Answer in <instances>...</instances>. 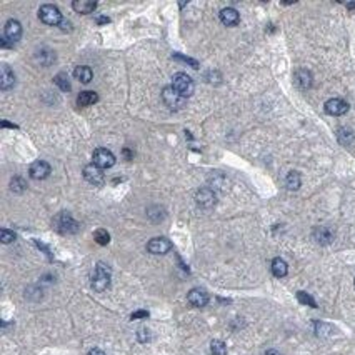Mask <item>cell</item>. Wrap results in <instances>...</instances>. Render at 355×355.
<instances>
[{"instance_id":"6da1fadb","label":"cell","mask_w":355,"mask_h":355,"mask_svg":"<svg viewBox=\"0 0 355 355\" xmlns=\"http://www.w3.org/2000/svg\"><path fill=\"white\" fill-rule=\"evenodd\" d=\"M54 227H55V230L60 234H75V232H79V229H80V225L72 218V215L65 214V212L59 214L57 217L54 218Z\"/></svg>"},{"instance_id":"7a4b0ae2","label":"cell","mask_w":355,"mask_h":355,"mask_svg":"<svg viewBox=\"0 0 355 355\" xmlns=\"http://www.w3.org/2000/svg\"><path fill=\"white\" fill-rule=\"evenodd\" d=\"M172 80H174L172 87L178 92V94L182 95L183 99L190 97V95L194 94V90H195L194 80H192V79H190L187 74H182V72H178V74H175V75H174Z\"/></svg>"},{"instance_id":"3957f363","label":"cell","mask_w":355,"mask_h":355,"mask_svg":"<svg viewBox=\"0 0 355 355\" xmlns=\"http://www.w3.org/2000/svg\"><path fill=\"white\" fill-rule=\"evenodd\" d=\"M109 284H110L109 267H105L103 264H99L94 272V277H92V287H94L97 292H103V290L109 287Z\"/></svg>"},{"instance_id":"277c9868","label":"cell","mask_w":355,"mask_h":355,"mask_svg":"<svg viewBox=\"0 0 355 355\" xmlns=\"http://www.w3.org/2000/svg\"><path fill=\"white\" fill-rule=\"evenodd\" d=\"M162 99H163V102H165V105L172 110H180L182 107L185 105V99H183L174 87H165V89L162 90Z\"/></svg>"},{"instance_id":"5b68a950","label":"cell","mask_w":355,"mask_h":355,"mask_svg":"<svg viewBox=\"0 0 355 355\" xmlns=\"http://www.w3.org/2000/svg\"><path fill=\"white\" fill-rule=\"evenodd\" d=\"M39 17L47 25H60L62 22V14L55 5H42L39 9Z\"/></svg>"},{"instance_id":"8992f818","label":"cell","mask_w":355,"mask_h":355,"mask_svg":"<svg viewBox=\"0 0 355 355\" xmlns=\"http://www.w3.org/2000/svg\"><path fill=\"white\" fill-rule=\"evenodd\" d=\"M83 177H85V180L92 183V185H102L103 180H105V175H103L102 169L95 165V163L85 165V169H83Z\"/></svg>"},{"instance_id":"52a82bcc","label":"cell","mask_w":355,"mask_h":355,"mask_svg":"<svg viewBox=\"0 0 355 355\" xmlns=\"http://www.w3.org/2000/svg\"><path fill=\"white\" fill-rule=\"evenodd\" d=\"M94 163L100 169H110L115 163V157L110 150L107 149H97L94 152Z\"/></svg>"},{"instance_id":"ba28073f","label":"cell","mask_w":355,"mask_h":355,"mask_svg":"<svg viewBox=\"0 0 355 355\" xmlns=\"http://www.w3.org/2000/svg\"><path fill=\"white\" fill-rule=\"evenodd\" d=\"M325 112L329 115L338 117V115H344L349 112V103L342 100V99H330V100L325 102Z\"/></svg>"},{"instance_id":"9c48e42d","label":"cell","mask_w":355,"mask_h":355,"mask_svg":"<svg viewBox=\"0 0 355 355\" xmlns=\"http://www.w3.org/2000/svg\"><path fill=\"white\" fill-rule=\"evenodd\" d=\"M195 202L200 207H203V209H210V207L215 205L217 197H215V192L212 189H200L195 194Z\"/></svg>"},{"instance_id":"30bf717a","label":"cell","mask_w":355,"mask_h":355,"mask_svg":"<svg viewBox=\"0 0 355 355\" xmlns=\"http://www.w3.org/2000/svg\"><path fill=\"white\" fill-rule=\"evenodd\" d=\"M172 249V244H170L167 238L163 237H157V238H152V240L147 244V250H149L150 254L154 255H163L167 254L169 250Z\"/></svg>"},{"instance_id":"8fae6325","label":"cell","mask_w":355,"mask_h":355,"mask_svg":"<svg viewBox=\"0 0 355 355\" xmlns=\"http://www.w3.org/2000/svg\"><path fill=\"white\" fill-rule=\"evenodd\" d=\"M29 174L32 178H35V180H43V178H47L50 175V165L43 160H37L30 165Z\"/></svg>"},{"instance_id":"7c38bea8","label":"cell","mask_w":355,"mask_h":355,"mask_svg":"<svg viewBox=\"0 0 355 355\" xmlns=\"http://www.w3.org/2000/svg\"><path fill=\"white\" fill-rule=\"evenodd\" d=\"M187 300L194 307H205L207 302H209V294L202 289H192L187 295Z\"/></svg>"},{"instance_id":"4fadbf2b","label":"cell","mask_w":355,"mask_h":355,"mask_svg":"<svg viewBox=\"0 0 355 355\" xmlns=\"http://www.w3.org/2000/svg\"><path fill=\"white\" fill-rule=\"evenodd\" d=\"M22 37V25L19 20H9L5 23V39L12 43L17 42Z\"/></svg>"},{"instance_id":"5bb4252c","label":"cell","mask_w":355,"mask_h":355,"mask_svg":"<svg viewBox=\"0 0 355 355\" xmlns=\"http://www.w3.org/2000/svg\"><path fill=\"white\" fill-rule=\"evenodd\" d=\"M220 20L223 25H227V27H234V25H237L238 20H240V17H238V12L232 9V7H227V9H223L220 12Z\"/></svg>"},{"instance_id":"9a60e30c","label":"cell","mask_w":355,"mask_h":355,"mask_svg":"<svg viewBox=\"0 0 355 355\" xmlns=\"http://www.w3.org/2000/svg\"><path fill=\"white\" fill-rule=\"evenodd\" d=\"M312 74H310L307 69H300L295 72V82H297V85L300 87L302 90H307L312 87Z\"/></svg>"},{"instance_id":"2e32d148","label":"cell","mask_w":355,"mask_h":355,"mask_svg":"<svg viewBox=\"0 0 355 355\" xmlns=\"http://www.w3.org/2000/svg\"><path fill=\"white\" fill-rule=\"evenodd\" d=\"M15 83V75L14 72L10 70L9 65H2V77H0V87L2 90H9L14 87Z\"/></svg>"},{"instance_id":"e0dca14e","label":"cell","mask_w":355,"mask_h":355,"mask_svg":"<svg viewBox=\"0 0 355 355\" xmlns=\"http://www.w3.org/2000/svg\"><path fill=\"white\" fill-rule=\"evenodd\" d=\"M72 9L77 14H92L97 9V2H87V0H77V2L72 3Z\"/></svg>"},{"instance_id":"ac0fdd59","label":"cell","mask_w":355,"mask_h":355,"mask_svg":"<svg viewBox=\"0 0 355 355\" xmlns=\"http://www.w3.org/2000/svg\"><path fill=\"white\" fill-rule=\"evenodd\" d=\"M314 238L318 242V244L322 245H327L332 242V232H330L329 229H325V227H317V229L314 230Z\"/></svg>"},{"instance_id":"d6986e66","label":"cell","mask_w":355,"mask_h":355,"mask_svg":"<svg viewBox=\"0 0 355 355\" xmlns=\"http://www.w3.org/2000/svg\"><path fill=\"white\" fill-rule=\"evenodd\" d=\"M287 272H289V265H287V262L284 260V258H280V257H277V258H274L272 260V274L275 275V277H285Z\"/></svg>"},{"instance_id":"ffe728a7","label":"cell","mask_w":355,"mask_h":355,"mask_svg":"<svg viewBox=\"0 0 355 355\" xmlns=\"http://www.w3.org/2000/svg\"><path fill=\"white\" fill-rule=\"evenodd\" d=\"M99 100V95L95 94V92H82L80 95L77 97V105L79 107H89V105H94L95 102Z\"/></svg>"},{"instance_id":"44dd1931","label":"cell","mask_w":355,"mask_h":355,"mask_svg":"<svg viewBox=\"0 0 355 355\" xmlns=\"http://www.w3.org/2000/svg\"><path fill=\"white\" fill-rule=\"evenodd\" d=\"M74 75L77 80H80L82 83H89L92 80V77H94V74H92V69L87 65H80L77 67V69L74 70Z\"/></svg>"},{"instance_id":"7402d4cb","label":"cell","mask_w":355,"mask_h":355,"mask_svg":"<svg viewBox=\"0 0 355 355\" xmlns=\"http://www.w3.org/2000/svg\"><path fill=\"white\" fill-rule=\"evenodd\" d=\"M300 183H302V180H300V174H298V172L292 170V172L287 174V177H285V187L289 190H298Z\"/></svg>"},{"instance_id":"603a6c76","label":"cell","mask_w":355,"mask_h":355,"mask_svg":"<svg viewBox=\"0 0 355 355\" xmlns=\"http://www.w3.org/2000/svg\"><path fill=\"white\" fill-rule=\"evenodd\" d=\"M337 138H338V142H340L342 145H350V143L354 142L355 135H354V132L350 129H345V127H342V129L337 130Z\"/></svg>"},{"instance_id":"cb8c5ba5","label":"cell","mask_w":355,"mask_h":355,"mask_svg":"<svg viewBox=\"0 0 355 355\" xmlns=\"http://www.w3.org/2000/svg\"><path fill=\"white\" fill-rule=\"evenodd\" d=\"M54 82H55V85L60 87V90H63V92H69V90L72 89V85H70V82H69V79H67V75H65V74H59V75H55Z\"/></svg>"},{"instance_id":"d4e9b609","label":"cell","mask_w":355,"mask_h":355,"mask_svg":"<svg viewBox=\"0 0 355 355\" xmlns=\"http://www.w3.org/2000/svg\"><path fill=\"white\" fill-rule=\"evenodd\" d=\"M94 238H95V242H97L99 245H107L110 242V234L107 232V230H103V229H99L97 232L94 234Z\"/></svg>"},{"instance_id":"484cf974","label":"cell","mask_w":355,"mask_h":355,"mask_svg":"<svg viewBox=\"0 0 355 355\" xmlns=\"http://www.w3.org/2000/svg\"><path fill=\"white\" fill-rule=\"evenodd\" d=\"M210 352L212 355H227V347L222 340H214L210 344Z\"/></svg>"},{"instance_id":"4316f807","label":"cell","mask_w":355,"mask_h":355,"mask_svg":"<svg viewBox=\"0 0 355 355\" xmlns=\"http://www.w3.org/2000/svg\"><path fill=\"white\" fill-rule=\"evenodd\" d=\"M297 298H298V302L300 304H304V305H309V307H317V304H315V300L312 297H310L307 292H297Z\"/></svg>"},{"instance_id":"83f0119b","label":"cell","mask_w":355,"mask_h":355,"mask_svg":"<svg viewBox=\"0 0 355 355\" xmlns=\"http://www.w3.org/2000/svg\"><path fill=\"white\" fill-rule=\"evenodd\" d=\"M0 240H2L3 244H10V242L15 240V234L7 229H2L0 230Z\"/></svg>"},{"instance_id":"f1b7e54d","label":"cell","mask_w":355,"mask_h":355,"mask_svg":"<svg viewBox=\"0 0 355 355\" xmlns=\"http://www.w3.org/2000/svg\"><path fill=\"white\" fill-rule=\"evenodd\" d=\"M10 187H12V190H14V192H22L25 185H23V182L20 180V178H14L12 183H10Z\"/></svg>"},{"instance_id":"f546056e","label":"cell","mask_w":355,"mask_h":355,"mask_svg":"<svg viewBox=\"0 0 355 355\" xmlns=\"http://www.w3.org/2000/svg\"><path fill=\"white\" fill-rule=\"evenodd\" d=\"M174 57H177V59H180V60H183V62L190 63V65H192L194 69H198V63L195 62V60H192V59H189V57H183V55H178V54H175Z\"/></svg>"},{"instance_id":"4dcf8cb0","label":"cell","mask_w":355,"mask_h":355,"mask_svg":"<svg viewBox=\"0 0 355 355\" xmlns=\"http://www.w3.org/2000/svg\"><path fill=\"white\" fill-rule=\"evenodd\" d=\"M147 317H149V312H147V310H138V312H134L130 315L132 320H135V318H147Z\"/></svg>"},{"instance_id":"1f68e13d","label":"cell","mask_w":355,"mask_h":355,"mask_svg":"<svg viewBox=\"0 0 355 355\" xmlns=\"http://www.w3.org/2000/svg\"><path fill=\"white\" fill-rule=\"evenodd\" d=\"M60 29L63 30V32H70L72 30V23L69 22V20H63V19H62V22H60Z\"/></svg>"},{"instance_id":"d6a6232c","label":"cell","mask_w":355,"mask_h":355,"mask_svg":"<svg viewBox=\"0 0 355 355\" xmlns=\"http://www.w3.org/2000/svg\"><path fill=\"white\" fill-rule=\"evenodd\" d=\"M89 355H105V352H103V350H100V349H92L90 352H89Z\"/></svg>"},{"instance_id":"836d02e7","label":"cell","mask_w":355,"mask_h":355,"mask_svg":"<svg viewBox=\"0 0 355 355\" xmlns=\"http://www.w3.org/2000/svg\"><path fill=\"white\" fill-rule=\"evenodd\" d=\"M2 127H9V129H17V125H14V123H9L7 120H2Z\"/></svg>"},{"instance_id":"e575fe53","label":"cell","mask_w":355,"mask_h":355,"mask_svg":"<svg viewBox=\"0 0 355 355\" xmlns=\"http://www.w3.org/2000/svg\"><path fill=\"white\" fill-rule=\"evenodd\" d=\"M97 22H99V23H109V22H110V19H109V17H100V19H97Z\"/></svg>"},{"instance_id":"d590c367","label":"cell","mask_w":355,"mask_h":355,"mask_svg":"<svg viewBox=\"0 0 355 355\" xmlns=\"http://www.w3.org/2000/svg\"><path fill=\"white\" fill-rule=\"evenodd\" d=\"M265 355H282L280 352H277V350H267Z\"/></svg>"},{"instance_id":"8d00e7d4","label":"cell","mask_w":355,"mask_h":355,"mask_svg":"<svg viewBox=\"0 0 355 355\" xmlns=\"http://www.w3.org/2000/svg\"><path fill=\"white\" fill-rule=\"evenodd\" d=\"M347 7H349L350 10H354L355 9V3H347Z\"/></svg>"}]
</instances>
